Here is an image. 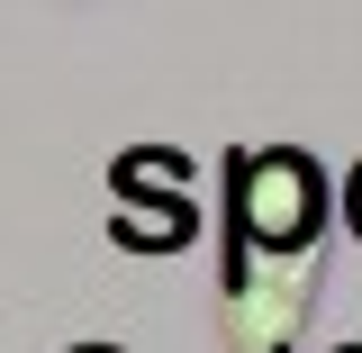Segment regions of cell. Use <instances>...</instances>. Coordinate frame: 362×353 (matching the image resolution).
Returning a JSON list of instances; mask_svg holds the SVG:
<instances>
[{
    "mask_svg": "<svg viewBox=\"0 0 362 353\" xmlns=\"http://www.w3.org/2000/svg\"><path fill=\"white\" fill-rule=\"evenodd\" d=\"M317 308V254H254L226 236V290H218V317L245 353H281Z\"/></svg>",
    "mask_w": 362,
    "mask_h": 353,
    "instance_id": "7a4b0ae2",
    "label": "cell"
},
{
    "mask_svg": "<svg viewBox=\"0 0 362 353\" xmlns=\"http://www.w3.org/2000/svg\"><path fill=\"white\" fill-rule=\"evenodd\" d=\"M181 236H190V209H163V218L118 209V245H181Z\"/></svg>",
    "mask_w": 362,
    "mask_h": 353,
    "instance_id": "3957f363",
    "label": "cell"
},
{
    "mask_svg": "<svg viewBox=\"0 0 362 353\" xmlns=\"http://www.w3.org/2000/svg\"><path fill=\"white\" fill-rule=\"evenodd\" d=\"M73 353H118V345H73Z\"/></svg>",
    "mask_w": 362,
    "mask_h": 353,
    "instance_id": "5b68a950",
    "label": "cell"
},
{
    "mask_svg": "<svg viewBox=\"0 0 362 353\" xmlns=\"http://www.w3.org/2000/svg\"><path fill=\"white\" fill-rule=\"evenodd\" d=\"M344 218H354V236H362V163H354V181H344Z\"/></svg>",
    "mask_w": 362,
    "mask_h": 353,
    "instance_id": "277c9868",
    "label": "cell"
},
{
    "mask_svg": "<svg viewBox=\"0 0 362 353\" xmlns=\"http://www.w3.org/2000/svg\"><path fill=\"white\" fill-rule=\"evenodd\" d=\"M326 218V181L299 145H254L235 154V245L254 254H317Z\"/></svg>",
    "mask_w": 362,
    "mask_h": 353,
    "instance_id": "6da1fadb",
    "label": "cell"
}]
</instances>
